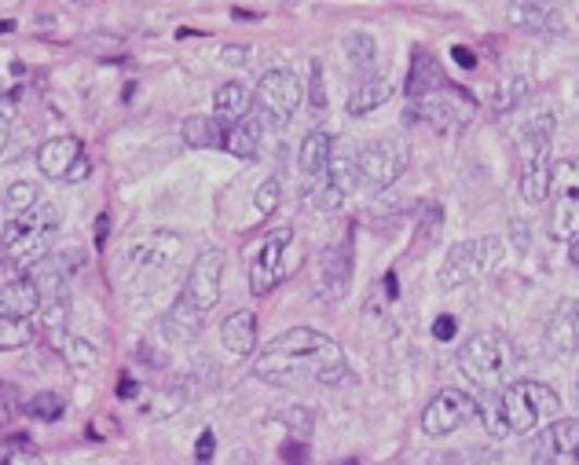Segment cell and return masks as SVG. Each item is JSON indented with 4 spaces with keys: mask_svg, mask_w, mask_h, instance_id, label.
I'll return each instance as SVG.
<instances>
[{
    "mask_svg": "<svg viewBox=\"0 0 579 465\" xmlns=\"http://www.w3.org/2000/svg\"><path fill=\"white\" fill-rule=\"evenodd\" d=\"M279 198H283V184L272 176V180H264L261 187H257V213L268 217V213H275V206H279Z\"/></svg>",
    "mask_w": 579,
    "mask_h": 465,
    "instance_id": "obj_35",
    "label": "cell"
},
{
    "mask_svg": "<svg viewBox=\"0 0 579 465\" xmlns=\"http://www.w3.org/2000/svg\"><path fill=\"white\" fill-rule=\"evenodd\" d=\"M576 462H579V458H576Z\"/></svg>",
    "mask_w": 579,
    "mask_h": 465,
    "instance_id": "obj_47",
    "label": "cell"
},
{
    "mask_svg": "<svg viewBox=\"0 0 579 465\" xmlns=\"http://www.w3.org/2000/svg\"><path fill=\"white\" fill-rule=\"evenodd\" d=\"M568 246H572V260L579 265V238H576V242H568Z\"/></svg>",
    "mask_w": 579,
    "mask_h": 465,
    "instance_id": "obj_46",
    "label": "cell"
},
{
    "mask_svg": "<svg viewBox=\"0 0 579 465\" xmlns=\"http://www.w3.org/2000/svg\"><path fill=\"white\" fill-rule=\"evenodd\" d=\"M85 176H88V158L77 161V169H74V173H70V180H74V184H77V180H85Z\"/></svg>",
    "mask_w": 579,
    "mask_h": 465,
    "instance_id": "obj_44",
    "label": "cell"
},
{
    "mask_svg": "<svg viewBox=\"0 0 579 465\" xmlns=\"http://www.w3.org/2000/svg\"><path fill=\"white\" fill-rule=\"evenodd\" d=\"M447 85H452V81L444 77V70H441V63H436V56L415 52L411 74H407V93H411V99L433 96V93H441V88H447Z\"/></svg>",
    "mask_w": 579,
    "mask_h": 465,
    "instance_id": "obj_22",
    "label": "cell"
},
{
    "mask_svg": "<svg viewBox=\"0 0 579 465\" xmlns=\"http://www.w3.org/2000/svg\"><path fill=\"white\" fill-rule=\"evenodd\" d=\"M551 235L557 242L579 238V161L565 158L551 169Z\"/></svg>",
    "mask_w": 579,
    "mask_h": 465,
    "instance_id": "obj_8",
    "label": "cell"
},
{
    "mask_svg": "<svg viewBox=\"0 0 579 465\" xmlns=\"http://www.w3.org/2000/svg\"><path fill=\"white\" fill-rule=\"evenodd\" d=\"M56 209L48 206V198H41L29 209H4L0 217V249L12 260L15 268H37L41 260H48V249H52L56 238Z\"/></svg>",
    "mask_w": 579,
    "mask_h": 465,
    "instance_id": "obj_3",
    "label": "cell"
},
{
    "mask_svg": "<svg viewBox=\"0 0 579 465\" xmlns=\"http://www.w3.org/2000/svg\"><path fill=\"white\" fill-rule=\"evenodd\" d=\"M45 195L37 191V184H12L8 187V195H4V209H29V206H37Z\"/></svg>",
    "mask_w": 579,
    "mask_h": 465,
    "instance_id": "obj_33",
    "label": "cell"
},
{
    "mask_svg": "<svg viewBox=\"0 0 579 465\" xmlns=\"http://www.w3.org/2000/svg\"><path fill=\"white\" fill-rule=\"evenodd\" d=\"M261 133H264L261 118H257V114H246V118L232 129V133H224V147L232 150V155H238V158H254L257 150H261Z\"/></svg>",
    "mask_w": 579,
    "mask_h": 465,
    "instance_id": "obj_25",
    "label": "cell"
},
{
    "mask_svg": "<svg viewBox=\"0 0 579 465\" xmlns=\"http://www.w3.org/2000/svg\"><path fill=\"white\" fill-rule=\"evenodd\" d=\"M411 114L422 118V121H429V125H433L436 133H458V129H466L469 118L477 114V103L463 93V88L447 85V88H441V93L415 99V110H411Z\"/></svg>",
    "mask_w": 579,
    "mask_h": 465,
    "instance_id": "obj_12",
    "label": "cell"
},
{
    "mask_svg": "<svg viewBox=\"0 0 579 465\" xmlns=\"http://www.w3.org/2000/svg\"><path fill=\"white\" fill-rule=\"evenodd\" d=\"M26 414L37 421H59L66 414V400L59 396V392H37V396L26 403Z\"/></svg>",
    "mask_w": 579,
    "mask_h": 465,
    "instance_id": "obj_30",
    "label": "cell"
},
{
    "mask_svg": "<svg viewBox=\"0 0 579 465\" xmlns=\"http://www.w3.org/2000/svg\"><path fill=\"white\" fill-rule=\"evenodd\" d=\"M0 465H45V458L26 437H8L0 440Z\"/></svg>",
    "mask_w": 579,
    "mask_h": 465,
    "instance_id": "obj_29",
    "label": "cell"
},
{
    "mask_svg": "<svg viewBox=\"0 0 579 465\" xmlns=\"http://www.w3.org/2000/svg\"><path fill=\"white\" fill-rule=\"evenodd\" d=\"M481 414V403L473 396H466L463 389H444L429 400V407L422 414V429L426 437H447V432L463 429L466 421H473Z\"/></svg>",
    "mask_w": 579,
    "mask_h": 465,
    "instance_id": "obj_13",
    "label": "cell"
},
{
    "mask_svg": "<svg viewBox=\"0 0 579 465\" xmlns=\"http://www.w3.org/2000/svg\"><path fill=\"white\" fill-rule=\"evenodd\" d=\"M393 93H396V81L389 77V74L359 81V85L353 88V96H348V114H353V118L371 114V110L385 107L389 99H393Z\"/></svg>",
    "mask_w": 579,
    "mask_h": 465,
    "instance_id": "obj_21",
    "label": "cell"
},
{
    "mask_svg": "<svg viewBox=\"0 0 579 465\" xmlns=\"http://www.w3.org/2000/svg\"><path fill=\"white\" fill-rule=\"evenodd\" d=\"M184 139L192 147H224V129L209 114H195L184 121Z\"/></svg>",
    "mask_w": 579,
    "mask_h": 465,
    "instance_id": "obj_27",
    "label": "cell"
},
{
    "mask_svg": "<svg viewBox=\"0 0 579 465\" xmlns=\"http://www.w3.org/2000/svg\"><path fill=\"white\" fill-rule=\"evenodd\" d=\"M19 414H23V392L12 381H0V429L12 426Z\"/></svg>",
    "mask_w": 579,
    "mask_h": 465,
    "instance_id": "obj_32",
    "label": "cell"
},
{
    "mask_svg": "<svg viewBox=\"0 0 579 465\" xmlns=\"http://www.w3.org/2000/svg\"><path fill=\"white\" fill-rule=\"evenodd\" d=\"M37 286L34 279H29V271L15 268L12 260L8 265H0V316H19V319H29L37 316Z\"/></svg>",
    "mask_w": 579,
    "mask_h": 465,
    "instance_id": "obj_16",
    "label": "cell"
},
{
    "mask_svg": "<svg viewBox=\"0 0 579 465\" xmlns=\"http://www.w3.org/2000/svg\"><path fill=\"white\" fill-rule=\"evenodd\" d=\"M202 311H195L192 305H187V301H176L173 305V311H169L165 316V333L173 341H187V338H195L198 333V327H202Z\"/></svg>",
    "mask_w": 579,
    "mask_h": 465,
    "instance_id": "obj_28",
    "label": "cell"
},
{
    "mask_svg": "<svg viewBox=\"0 0 579 465\" xmlns=\"http://www.w3.org/2000/svg\"><path fill=\"white\" fill-rule=\"evenodd\" d=\"M452 56H455V63H458V66H466V70H473V66H477V56L469 52V48H463V45L452 48Z\"/></svg>",
    "mask_w": 579,
    "mask_h": 465,
    "instance_id": "obj_41",
    "label": "cell"
},
{
    "mask_svg": "<svg viewBox=\"0 0 579 465\" xmlns=\"http://www.w3.org/2000/svg\"><path fill=\"white\" fill-rule=\"evenodd\" d=\"M37 338L34 319H19V316H0V352H19Z\"/></svg>",
    "mask_w": 579,
    "mask_h": 465,
    "instance_id": "obj_26",
    "label": "cell"
},
{
    "mask_svg": "<svg viewBox=\"0 0 579 465\" xmlns=\"http://www.w3.org/2000/svg\"><path fill=\"white\" fill-rule=\"evenodd\" d=\"M8 29H15V23H8V19H0V34H8Z\"/></svg>",
    "mask_w": 579,
    "mask_h": 465,
    "instance_id": "obj_45",
    "label": "cell"
},
{
    "mask_svg": "<svg viewBox=\"0 0 579 465\" xmlns=\"http://www.w3.org/2000/svg\"><path fill=\"white\" fill-rule=\"evenodd\" d=\"M221 279H224V253L221 249L198 253V260L192 265V271H187L180 301H187L195 311L206 316V311L217 308V301H221Z\"/></svg>",
    "mask_w": 579,
    "mask_h": 465,
    "instance_id": "obj_14",
    "label": "cell"
},
{
    "mask_svg": "<svg viewBox=\"0 0 579 465\" xmlns=\"http://www.w3.org/2000/svg\"><path fill=\"white\" fill-rule=\"evenodd\" d=\"M308 99H312V107H327V93H323V74H319V63H312V85H308Z\"/></svg>",
    "mask_w": 579,
    "mask_h": 465,
    "instance_id": "obj_38",
    "label": "cell"
},
{
    "mask_svg": "<svg viewBox=\"0 0 579 465\" xmlns=\"http://www.w3.org/2000/svg\"><path fill=\"white\" fill-rule=\"evenodd\" d=\"M517 345L498 330H481L458 348V370L473 381L477 389H506L517 370Z\"/></svg>",
    "mask_w": 579,
    "mask_h": 465,
    "instance_id": "obj_4",
    "label": "cell"
},
{
    "mask_svg": "<svg viewBox=\"0 0 579 465\" xmlns=\"http://www.w3.org/2000/svg\"><path fill=\"white\" fill-rule=\"evenodd\" d=\"M498 260H503V242L498 238L458 242V246L447 253V260L441 268V286L455 290V286H466V282H473V279H484Z\"/></svg>",
    "mask_w": 579,
    "mask_h": 465,
    "instance_id": "obj_10",
    "label": "cell"
},
{
    "mask_svg": "<svg viewBox=\"0 0 579 465\" xmlns=\"http://www.w3.org/2000/svg\"><path fill=\"white\" fill-rule=\"evenodd\" d=\"M546 345H551V352H557V356L579 348V305L576 301H562V305L554 308V316L546 319Z\"/></svg>",
    "mask_w": 579,
    "mask_h": 465,
    "instance_id": "obj_19",
    "label": "cell"
},
{
    "mask_svg": "<svg viewBox=\"0 0 579 465\" xmlns=\"http://www.w3.org/2000/svg\"><path fill=\"white\" fill-rule=\"evenodd\" d=\"M213 454H217L213 429H202V437H198V443H195V465H209L213 462Z\"/></svg>",
    "mask_w": 579,
    "mask_h": 465,
    "instance_id": "obj_37",
    "label": "cell"
},
{
    "mask_svg": "<svg viewBox=\"0 0 579 465\" xmlns=\"http://www.w3.org/2000/svg\"><path fill=\"white\" fill-rule=\"evenodd\" d=\"M257 378L290 386V381H312V386H342L348 378V359L337 341L316 330H286L268 341L257 356Z\"/></svg>",
    "mask_w": 579,
    "mask_h": 465,
    "instance_id": "obj_1",
    "label": "cell"
},
{
    "mask_svg": "<svg viewBox=\"0 0 579 465\" xmlns=\"http://www.w3.org/2000/svg\"><path fill=\"white\" fill-rule=\"evenodd\" d=\"M565 458H579V421L565 418L551 429L539 432V440L528 451V465H562Z\"/></svg>",
    "mask_w": 579,
    "mask_h": 465,
    "instance_id": "obj_15",
    "label": "cell"
},
{
    "mask_svg": "<svg viewBox=\"0 0 579 465\" xmlns=\"http://www.w3.org/2000/svg\"><path fill=\"white\" fill-rule=\"evenodd\" d=\"M407 161H411V150H407L404 139H371L353 155L356 184L367 191H385L407 173Z\"/></svg>",
    "mask_w": 579,
    "mask_h": 465,
    "instance_id": "obj_6",
    "label": "cell"
},
{
    "mask_svg": "<svg viewBox=\"0 0 579 465\" xmlns=\"http://www.w3.org/2000/svg\"><path fill=\"white\" fill-rule=\"evenodd\" d=\"M455 330H458V322L452 316H441V319L433 322V338H441V341L455 338Z\"/></svg>",
    "mask_w": 579,
    "mask_h": 465,
    "instance_id": "obj_40",
    "label": "cell"
},
{
    "mask_svg": "<svg viewBox=\"0 0 579 465\" xmlns=\"http://www.w3.org/2000/svg\"><path fill=\"white\" fill-rule=\"evenodd\" d=\"M221 338L232 356H249V352L257 348V316L254 311H235V316H227L221 327Z\"/></svg>",
    "mask_w": 579,
    "mask_h": 465,
    "instance_id": "obj_23",
    "label": "cell"
},
{
    "mask_svg": "<svg viewBox=\"0 0 579 465\" xmlns=\"http://www.w3.org/2000/svg\"><path fill=\"white\" fill-rule=\"evenodd\" d=\"M107 228H111V217L103 213V217L96 220V242H99V246H103V242H107Z\"/></svg>",
    "mask_w": 579,
    "mask_h": 465,
    "instance_id": "obj_43",
    "label": "cell"
},
{
    "mask_svg": "<svg viewBox=\"0 0 579 465\" xmlns=\"http://www.w3.org/2000/svg\"><path fill=\"white\" fill-rule=\"evenodd\" d=\"M562 400L543 381H510L481 407V418L492 437H525L539 429V421L554 418Z\"/></svg>",
    "mask_w": 579,
    "mask_h": 465,
    "instance_id": "obj_2",
    "label": "cell"
},
{
    "mask_svg": "<svg viewBox=\"0 0 579 465\" xmlns=\"http://www.w3.org/2000/svg\"><path fill=\"white\" fill-rule=\"evenodd\" d=\"M514 23L521 29H532V34H557L562 29V15L551 4H514L510 8Z\"/></svg>",
    "mask_w": 579,
    "mask_h": 465,
    "instance_id": "obj_24",
    "label": "cell"
},
{
    "mask_svg": "<svg viewBox=\"0 0 579 465\" xmlns=\"http://www.w3.org/2000/svg\"><path fill=\"white\" fill-rule=\"evenodd\" d=\"M348 276H353V235H342V242L323 249L319 257V286H323V297H345L348 290Z\"/></svg>",
    "mask_w": 579,
    "mask_h": 465,
    "instance_id": "obj_17",
    "label": "cell"
},
{
    "mask_svg": "<svg viewBox=\"0 0 579 465\" xmlns=\"http://www.w3.org/2000/svg\"><path fill=\"white\" fill-rule=\"evenodd\" d=\"M12 118H15V96L4 93L0 96V155H4L8 139H12Z\"/></svg>",
    "mask_w": 579,
    "mask_h": 465,
    "instance_id": "obj_36",
    "label": "cell"
},
{
    "mask_svg": "<svg viewBox=\"0 0 579 465\" xmlns=\"http://www.w3.org/2000/svg\"><path fill=\"white\" fill-rule=\"evenodd\" d=\"M246 114H254V93L246 85H224L213 99V121L224 133H232Z\"/></svg>",
    "mask_w": 579,
    "mask_h": 465,
    "instance_id": "obj_20",
    "label": "cell"
},
{
    "mask_svg": "<svg viewBox=\"0 0 579 465\" xmlns=\"http://www.w3.org/2000/svg\"><path fill=\"white\" fill-rule=\"evenodd\" d=\"M331 158H334V139L316 129L305 136L301 150H297V169H301V191L316 195L323 206H337L342 191L331 184Z\"/></svg>",
    "mask_w": 579,
    "mask_h": 465,
    "instance_id": "obj_9",
    "label": "cell"
},
{
    "mask_svg": "<svg viewBox=\"0 0 579 465\" xmlns=\"http://www.w3.org/2000/svg\"><path fill=\"white\" fill-rule=\"evenodd\" d=\"M345 52H348V59L353 63H374V40L367 37V34H348L345 37Z\"/></svg>",
    "mask_w": 579,
    "mask_h": 465,
    "instance_id": "obj_34",
    "label": "cell"
},
{
    "mask_svg": "<svg viewBox=\"0 0 579 465\" xmlns=\"http://www.w3.org/2000/svg\"><path fill=\"white\" fill-rule=\"evenodd\" d=\"M82 158H85L82 139L56 136V139H48V144H41V150H37V169H41L48 180H70V173H74Z\"/></svg>",
    "mask_w": 579,
    "mask_h": 465,
    "instance_id": "obj_18",
    "label": "cell"
},
{
    "mask_svg": "<svg viewBox=\"0 0 579 465\" xmlns=\"http://www.w3.org/2000/svg\"><path fill=\"white\" fill-rule=\"evenodd\" d=\"M290 246H294V228H275L268 231V238L257 246L254 260H249V290L257 297L272 293L279 282H283L290 271H294V260H290Z\"/></svg>",
    "mask_w": 579,
    "mask_h": 465,
    "instance_id": "obj_11",
    "label": "cell"
},
{
    "mask_svg": "<svg viewBox=\"0 0 579 465\" xmlns=\"http://www.w3.org/2000/svg\"><path fill=\"white\" fill-rule=\"evenodd\" d=\"M283 458L290 465H308V448H305V443H297V440H286L283 443Z\"/></svg>",
    "mask_w": 579,
    "mask_h": 465,
    "instance_id": "obj_39",
    "label": "cell"
},
{
    "mask_svg": "<svg viewBox=\"0 0 579 465\" xmlns=\"http://www.w3.org/2000/svg\"><path fill=\"white\" fill-rule=\"evenodd\" d=\"M301 99H305L301 77L290 74V70H268L254 93V114L268 129H286L290 118L301 107Z\"/></svg>",
    "mask_w": 579,
    "mask_h": 465,
    "instance_id": "obj_7",
    "label": "cell"
},
{
    "mask_svg": "<svg viewBox=\"0 0 579 465\" xmlns=\"http://www.w3.org/2000/svg\"><path fill=\"white\" fill-rule=\"evenodd\" d=\"M227 63H235V66L249 63V48H227Z\"/></svg>",
    "mask_w": 579,
    "mask_h": 465,
    "instance_id": "obj_42",
    "label": "cell"
},
{
    "mask_svg": "<svg viewBox=\"0 0 579 465\" xmlns=\"http://www.w3.org/2000/svg\"><path fill=\"white\" fill-rule=\"evenodd\" d=\"M63 356L74 370H96L99 367V352L88 345L85 338H66L63 341Z\"/></svg>",
    "mask_w": 579,
    "mask_h": 465,
    "instance_id": "obj_31",
    "label": "cell"
},
{
    "mask_svg": "<svg viewBox=\"0 0 579 465\" xmlns=\"http://www.w3.org/2000/svg\"><path fill=\"white\" fill-rule=\"evenodd\" d=\"M551 136H554L551 118H535L521 133V195L532 206L546 201V191H551V169H554Z\"/></svg>",
    "mask_w": 579,
    "mask_h": 465,
    "instance_id": "obj_5",
    "label": "cell"
}]
</instances>
